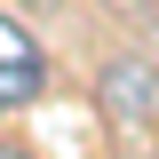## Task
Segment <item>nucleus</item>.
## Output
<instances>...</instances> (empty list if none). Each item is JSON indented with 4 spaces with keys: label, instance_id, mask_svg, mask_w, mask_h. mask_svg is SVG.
<instances>
[{
    "label": "nucleus",
    "instance_id": "f257e3e1",
    "mask_svg": "<svg viewBox=\"0 0 159 159\" xmlns=\"http://www.w3.org/2000/svg\"><path fill=\"white\" fill-rule=\"evenodd\" d=\"M40 88H48V56H40V40L24 32L16 16H0V111L40 103Z\"/></svg>",
    "mask_w": 159,
    "mask_h": 159
},
{
    "label": "nucleus",
    "instance_id": "f03ea898",
    "mask_svg": "<svg viewBox=\"0 0 159 159\" xmlns=\"http://www.w3.org/2000/svg\"><path fill=\"white\" fill-rule=\"evenodd\" d=\"M103 88H111V111H119V119H151V111H159V72H151V64H135V56L111 64Z\"/></svg>",
    "mask_w": 159,
    "mask_h": 159
}]
</instances>
